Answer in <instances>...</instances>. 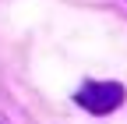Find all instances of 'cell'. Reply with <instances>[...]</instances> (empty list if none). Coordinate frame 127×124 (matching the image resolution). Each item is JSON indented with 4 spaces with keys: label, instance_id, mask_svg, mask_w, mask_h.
Returning <instances> with one entry per match:
<instances>
[{
    "label": "cell",
    "instance_id": "obj_1",
    "mask_svg": "<svg viewBox=\"0 0 127 124\" xmlns=\"http://www.w3.org/2000/svg\"><path fill=\"white\" fill-rule=\"evenodd\" d=\"M124 99H127V89L120 82H85L74 92V103L92 117H109L113 110L124 106Z\"/></svg>",
    "mask_w": 127,
    "mask_h": 124
},
{
    "label": "cell",
    "instance_id": "obj_2",
    "mask_svg": "<svg viewBox=\"0 0 127 124\" xmlns=\"http://www.w3.org/2000/svg\"><path fill=\"white\" fill-rule=\"evenodd\" d=\"M0 124H14V121H11V117H7L4 110H0Z\"/></svg>",
    "mask_w": 127,
    "mask_h": 124
}]
</instances>
